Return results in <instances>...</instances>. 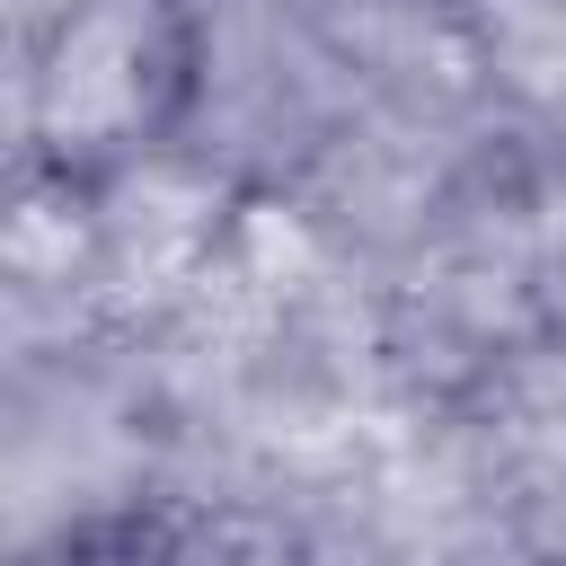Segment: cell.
I'll list each match as a JSON object with an SVG mask.
<instances>
[{"instance_id":"1","label":"cell","mask_w":566,"mask_h":566,"mask_svg":"<svg viewBox=\"0 0 566 566\" xmlns=\"http://www.w3.org/2000/svg\"><path fill=\"white\" fill-rule=\"evenodd\" d=\"M44 115L62 142H106L142 115V18L133 9H80L44 71Z\"/></svg>"}]
</instances>
